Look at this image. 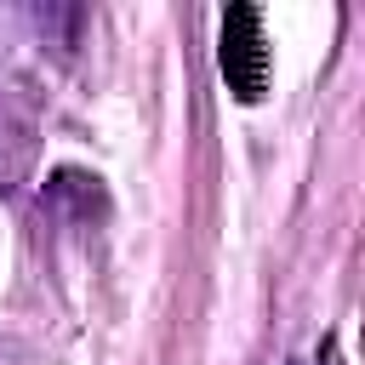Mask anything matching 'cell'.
Returning a JSON list of instances; mask_svg holds the SVG:
<instances>
[{
    "label": "cell",
    "mask_w": 365,
    "mask_h": 365,
    "mask_svg": "<svg viewBox=\"0 0 365 365\" xmlns=\"http://www.w3.org/2000/svg\"><path fill=\"white\" fill-rule=\"evenodd\" d=\"M217 68H222V80L240 103H262V91H268V40H262V11L257 6H228L222 11Z\"/></svg>",
    "instance_id": "6da1fadb"
},
{
    "label": "cell",
    "mask_w": 365,
    "mask_h": 365,
    "mask_svg": "<svg viewBox=\"0 0 365 365\" xmlns=\"http://www.w3.org/2000/svg\"><path fill=\"white\" fill-rule=\"evenodd\" d=\"M314 365H342V348H336V336H325V342H319V354H314Z\"/></svg>",
    "instance_id": "7a4b0ae2"
}]
</instances>
